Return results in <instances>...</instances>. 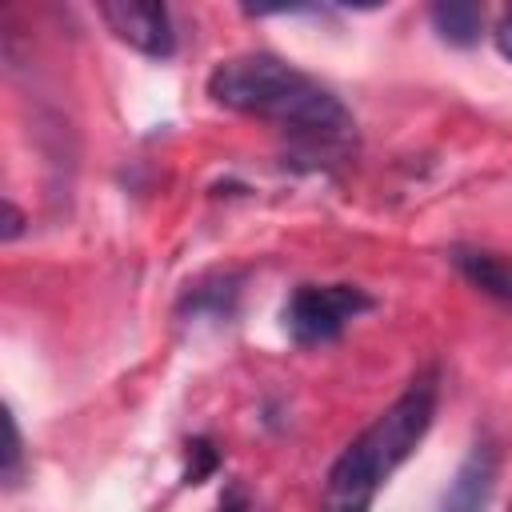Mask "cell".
I'll return each instance as SVG.
<instances>
[{"label": "cell", "mask_w": 512, "mask_h": 512, "mask_svg": "<svg viewBox=\"0 0 512 512\" xmlns=\"http://www.w3.org/2000/svg\"><path fill=\"white\" fill-rule=\"evenodd\" d=\"M208 96L320 148H336L352 136V116L340 96L272 52H240L220 60L208 76Z\"/></svg>", "instance_id": "obj_1"}, {"label": "cell", "mask_w": 512, "mask_h": 512, "mask_svg": "<svg viewBox=\"0 0 512 512\" xmlns=\"http://www.w3.org/2000/svg\"><path fill=\"white\" fill-rule=\"evenodd\" d=\"M436 368L420 372L328 468L320 512H372L380 484L416 452L436 416Z\"/></svg>", "instance_id": "obj_2"}, {"label": "cell", "mask_w": 512, "mask_h": 512, "mask_svg": "<svg viewBox=\"0 0 512 512\" xmlns=\"http://www.w3.org/2000/svg\"><path fill=\"white\" fill-rule=\"evenodd\" d=\"M368 308L372 300L356 284H300L284 308V328L300 348H312L336 340Z\"/></svg>", "instance_id": "obj_3"}, {"label": "cell", "mask_w": 512, "mask_h": 512, "mask_svg": "<svg viewBox=\"0 0 512 512\" xmlns=\"http://www.w3.org/2000/svg\"><path fill=\"white\" fill-rule=\"evenodd\" d=\"M104 24L112 28L116 40H124L128 48L152 56V60H168L176 52V32H172V16L164 4L152 0H104L100 4Z\"/></svg>", "instance_id": "obj_4"}, {"label": "cell", "mask_w": 512, "mask_h": 512, "mask_svg": "<svg viewBox=\"0 0 512 512\" xmlns=\"http://www.w3.org/2000/svg\"><path fill=\"white\" fill-rule=\"evenodd\" d=\"M496 464H500V456L488 440L472 444L440 496V512H484L492 500V488H496Z\"/></svg>", "instance_id": "obj_5"}, {"label": "cell", "mask_w": 512, "mask_h": 512, "mask_svg": "<svg viewBox=\"0 0 512 512\" xmlns=\"http://www.w3.org/2000/svg\"><path fill=\"white\" fill-rule=\"evenodd\" d=\"M452 260H456V268H460L476 288H484L488 296H500V300L512 304V264H508V260H500V256H492V252H468V248H456Z\"/></svg>", "instance_id": "obj_6"}, {"label": "cell", "mask_w": 512, "mask_h": 512, "mask_svg": "<svg viewBox=\"0 0 512 512\" xmlns=\"http://www.w3.org/2000/svg\"><path fill=\"white\" fill-rule=\"evenodd\" d=\"M432 28L440 40L456 44V48H468L480 40V28H484V12L480 4L472 0H448V4H436L432 8Z\"/></svg>", "instance_id": "obj_7"}, {"label": "cell", "mask_w": 512, "mask_h": 512, "mask_svg": "<svg viewBox=\"0 0 512 512\" xmlns=\"http://www.w3.org/2000/svg\"><path fill=\"white\" fill-rule=\"evenodd\" d=\"M4 428H8V448H4V484L8 488H16L20 484V464H24V440H20V428H16V420H12V412H8V420H4Z\"/></svg>", "instance_id": "obj_8"}, {"label": "cell", "mask_w": 512, "mask_h": 512, "mask_svg": "<svg viewBox=\"0 0 512 512\" xmlns=\"http://www.w3.org/2000/svg\"><path fill=\"white\" fill-rule=\"evenodd\" d=\"M492 36H496L500 56H504V60H512V8L500 16V24H496V32H492Z\"/></svg>", "instance_id": "obj_9"}, {"label": "cell", "mask_w": 512, "mask_h": 512, "mask_svg": "<svg viewBox=\"0 0 512 512\" xmlns=\"http://www.w3.org/2000/svg\"><path fill=\"white\" fill-rule=\"evenodd\" d=\"M4 212H8V224H4V240H16L20 236V228H24V216H20V208L8 200L4 204Z\"/></svg>", "instance_id": "obj_10"}]
</instances>
